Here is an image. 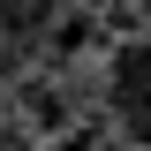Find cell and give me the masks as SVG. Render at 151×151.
I'll return each mask as SVG.
<instances>
[{
    "label": "cell",
    "mask_w": 151,
    "mask_h": 151,
    "mask_svg": "<svg viewBox=\"0 0 151 151\" xmlns=\"http://www.w3.org/2000/svg\"><path fill=\"white\" fill-rule=\"evenodd\" d=\"M106 113L136 151H151V38H121L106 53Z\"/></svg>",
    "instance_id": "1"
},
{
    "label": "cell",
    "mask_w": 151,
    "mask_h": 151,
    "mask_svg": "<svg viewBox=\"0 0 151 151\" xmlns=\"http://www.w3.org/2000/svg\"><path fill=\"white\" fill-rule=\"evenodd\" d=\"M15 106H23V121H30L38 136H60L76 121V98L60 91V83H15Z\"/></svg>",
    "instance_id": "2"
},
{
    "label": "cell",
    "mask_w": 151,
    "mask_h": 151,
    "mask_svg": "<svg viewBox=\"0 0 151 151\" xmlns=\"http://www.w3.org/2000/svg\"><path fill=\"white\" fill-rule=\"evenodd\" d=\"M45 38H53V53L68 60V53H91L98 23H91V15H53V30H45Z\"/></svg>",
    "instance_id": "3"
}]
</instances>
